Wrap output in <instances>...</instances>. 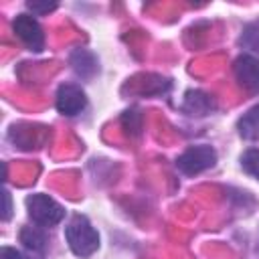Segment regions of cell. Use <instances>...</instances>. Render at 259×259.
Segmentation results:
<instances>
[{
    "label": "cell",
    "mask_w": 259,
    "mask_h": 259,
    "mask_svg": "<svg viewBox=\"0 0 259 259\" xmlns=\"http://www.w3.org/2000/svg\"><path fill=\"white\" fill-rule=\"evenodd\" d=\"M65 237L77 257H91L99 247V235L87 217L75 214L65 227Z\"/></svg>",
    "instance_id": "cell-1"
},
{
    "label": "cell",
    "mask_w": 259,
    "mask_h": 259,
    "mask_svg": "<svg viewBox=\"0 0 259 259\" xmlns=\"http://www.w3.org/2000/svg\"><path fill=\"white\" fill-rule=\"evenodd\" d=\"M26 208H28V217L40 225V227H55L63 221L65 210L63 206L53 200L47 194H32L26 198Z\"/></svg>",
    "instance_id": "cell-2"
},
{
    "label": "cell",
    "mask_w": 259,
    "mask_h": 259,
    "mask_svg": "<svg viewBox=\"0 0 259 259\" xmlns=\"http://www.w3.org/2000/svg\"><path fill=\"white\" fill-rule=\"evenodd\" d=\"M214 162H217V152L206 144H198V146H190L186 152L178 156L176 168L186 176H194L212 168Z\"/></svg>",
    "instance_id": "cell-3"
},
{
    "label": "cell",
    "mask_w": 259,
    "mask_h": 259,
    "mask_svg": "<svg viewBox=\"0 0 259 259\" xmlns=\"http://www.w3.org/2000/svg\"><path fill=\"white\" fill-rule=\"evenodd\" d=\"M16 36L34 53L42 51L45 47V34H42V28L40 24L30 16V14H18L14 18V24H12Z\"/></svg>",
    "instance_id": "cell-4"
},
{
    "label": "cell",
    "mask_w": 259,
    "mask_h": 259,
    "mask_svg": "<svg viewBox=\"0 0 259 259\" xmlns=\"http://www.w3.org/2000/svg\"><path fill=\"white\" fill-rule=\"evenodd\" d=\"M235 79L239 81V85L251 93L259 91V59L251 57V55H241L237 57L235 65Z\"/></svg>",
    "instance_id": "cell-5"
},
{
    "label": "cell",
    "mask_w": 259,
    "mask_h": 259,
    "mask_svg": "<svg viewBox=\"0 0 259 259\" xmlns=\"http://www.w3.org/2000/svg\"><path fill=\"white\" fill-rule=\"evenodd\" d=\"M87 103V97L79 85L65 83L57 91V109L63 115H77Z\"/></svg>",
    "instance_id": "cell-6"
},
{
    "label": "cell",
    "mask_w": 259,
    "mask_h": 259,
    "mask_svg": "<svg viewBox=\"0 0 259 259\" xmlns=\"http://www.w3.org/2000/svg\"><path fill=\"white\" fill-rule=\"evenodd\" d=\"M182 111H186L188 115H206L214 109V103L212 99L202 93V91H188L184 95V101H182Z\"/></svg>",
    "instance_id": "cell-7"
},
{
    "label": "cell",
    "mask_w": 259,
    "mask_h": 259,
    "mask_svg": "<svg viewBox=\"0 0 259 259\" xmlns=\"http://www.w3.org/2000/svg\"><path fill=\"white\" fill-rule=\"evenodd\" d=\"M241 138L245 140H259V105L251 107L237 123Z\"/></svg>",
    "instance_id": "cell-8"
},
{
    "label": "cell",
    "mask_w": 259,
    "mask_h": 259,
    "mask_svg": "<svg viewBox=\"0 0 259 259\" xmlns=\"http://www.w3.org/2000/svg\"><path fill=\"white\" fill-rule=\"evenodd\" d=\"M239 42H241V47H245L253 53H259V20H253L243 28Z\"/></svg>",
    "instance_id": "cell-9"
},
{
    "label": "cell",
    "mask_w": 259,
    "mask_h": 259,
    "mask_svg": "<svg viewBox=\"0 0 259 259\" xmlns=\"http://www.w3.org/2000/svg\"><path fill=\"white\" fill-rule=\"evenodd\" d=\"M20 241L32 251H40L45 247V235L36 227H24L20 231Z\"/></svg>",
    "instance_id": "cell-10"
},
{
    "label": "cell",
    "mask_w": 259,
    "mask_h": 259,
    "mask_svg": "<svg viewBox=\"0 0 259 259\" xmlns=\"http://www.w3.org/2000/svg\"><path fill=\"white\" fill-rule=\"evenodd\" d=\"M241 166L247 174H251L253 178L259 180V150L257 148H249L243 156H241Z\"/></svg>",
    "instance_id": "cell-11"
},
{
    "label": "cell",
    "mask_w": 259,
    "mask_h": 259,
    "mask_svg": "<svg viewBox=\"0 0 259 259\" xmlns=\"http://www.w3.org/2000/svg\"><path fill=\"white\" fill-rule=\"evenodd\" d=\"M26 6H28V10H32V14H49L59 4L57 2H36V0H30V2H26Z\"/></svg>",
    "instance_id": "cell-12"
},
{
    "label": "cell",
    "mask_w": 259,
    "mask_h": 259,
    "mask_svg": "<svg viewBox=\"0 0 259 259\" xmlns=\"http://www.w3.org/2000/svg\"><path fill=\"white\" fill-rule=\"evenodd\" d=\"M0 259H28V257L22 255L20 251L12 249V247H2V251H0Z\"/></svg>",
    "instance_id": "cell-13"
},
{
    "label": "cell",
    "mask_w": 259,
    "mask_h": 259,
    "mask_svg": "<svg viewBox=\"0 0 259 259\" xmlns=\"http://www.w3.org/2000/svg\"><path fill=\"white\" fill-rule=\"evenodd\" d=\"M2 194H4V214H2V219L8 221V219H10V210H12V204H10V192L4 190Z\"/></svg>",
    "instance_id": "cell-14"
}]
</instances>
